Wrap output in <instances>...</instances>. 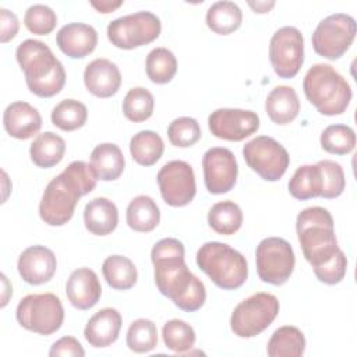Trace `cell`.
<instances>
[{
	"label": "cell",
	"instance_id": "cell-12",
	"mask_svg": "<svg viewBox=\"0 0 357 357\" xmlns=\"http://www.w3.org/2000/svg\"><path fill=\"white\" fill-rule=\"evenodd\" d=\"M243 156L248 167L266 181H278L287 170L290 156L275 138L258 135L243 146Z\"/></svg>",
	"mask_w": 357,
	"mask_h": 357
},
{
	"label": "cell",
	"instance_id": "cell-35",
	"mask_svg": "<svg viewBox=\"0 0 357 357\" xmlns=\"http://www.w3.org/2000/svg\"><path fill=\"white\" fill-rule=\"evenodd\" d=\"M52 123L63 131L81 128L88 119L86 106L75 99H64L57 103L50 114Z\"/></svg>",
	"mask_w": 357,
	"mask_h": 357
},
{
	"label": "cell",
	"instance_id": "cell-45",
	"mask_svg": "<svg viewBox=\"0 0 357 357\" xmlns=\"http://www.w3.org/2000/svg\"><path fill=\"white\" fill-rule=\"evenodd\" d=\"M18 28H20V22H18L17 15L7 8H0V40H1V43H7L11 39H14L18 32Z\"/></svg>",
	"mask_w": 357,
	"mask_h": 357
},
{
	"label": "cell",
	"instance_id": "cell-26",
	"mask_svg": "<svg viewBox=\"0 0 357 357\" xmlns=\"http://www.w3.org/2000/svg\"><path fill=\"white\" fill-rule=\"evenodd\" d=\"M64 139L52 131L38 134L29 146L31 160L42 169H49L60 163L64 158Z\"/></svg>",
	"mask_w": 357,
	"mask_h": 357
},
{
	"label": "cell",
	"instance_id": "cell-19",
	"mask_svg": "<svg viewBox=\"0 0 357 357\" xmlns=\"http://www.w3.org/2000/svg\"><path fill=\"white\" fill-rule=\"evenodd\" d=\"M66 294L73 307L89 310L98 304L102 286L98 275L89 268H78L71 272L66 283Z\"/></svg>",
	"mask_w": 357,
	"mask_h": 357
},
{
	"label": "cell",
	"instance_id": "cell-25",
	"mask_svg": "<svg viewBox=\"0 0 357 357\" xmlns=\"http://www.w3.org/2000/svg\"><path fill=\"white\" fill-rule=\"evenodd\" d=\"M91 165L99 180L113 181L124 172V155L121 149L112 142L99 144L91 152Z\"/></svg>",
	"mask_w": 357,
	"mask_h": 357
},
{
	"label": "cell",
	"instance_id": "cell-18",
	"mask_svg": "<svg viewBox=\"0 0 357 357\" xmlns=\"http://www.w3.org/2000/svg\"><path fill=\"white\" fill-rule=\"evenodd\" d=\"M59 49L71 59H84L98 45V32L92 25L71 22L61 26L56 35Z\"/></svg>",
	"mask_w": 357,
	"mask_h": 357
},
{
	"label": "cell",
	"instance_id": "cell-43",
	"mask_svg": "<svg viewBox=\"0 0 357 357\" xmlns=\"http://www.w3.org/2000/svg\"><path fill=\"white\" fill-rule=\"evenodd\" d=\"M347 271V258L342 250L337 251L328 262L315 266L314 273L317 279L325 284H337L343 280Z\"/></svg>",
	"mask_w": 357,
	"mask_h": 357
},
{
	"label": "cell",
	"instance_id": "cell-38",
	"mask_svg": "<svg viewBox=\"0 0 357 357\" xmlns=\"http://www.w3.org/2000/svg\"><path fill=\"white\" fill-rule=\"evenodd\" d=\"M127 346L134 353H148L158 344L156 325L146 318H138L128 326Z\"/></svg>",
	"mask_w": 357,
	"mask_h": 357
},
{
	"label": "cell",
	"instance_id": "cell-32",
	"mask_svg": "<svg viewBox=\"0 0 357 357\" xmlns=\"http://www.w3.org/2000/svg\"><path fill=\"white\" fill-rule=\"evenodd\" d=\"M322 177L317 165L300 166L289 181V192L300 201L321 197Z\"/></svg>",
	"mask_w": 357,
	"mask_h": 357
},
{
	"label": "cell",
	"instance_id": "cell-15",
	"mask_svg": "<svg viewBox=\"0 0 357 357\" xmlns=\"http://www.w3.org/2000/svg\"><path fill=\"white\" fill-rule=\"evenodd\" d=\"M204 181L211 194L229 192L238 174V166L234 153L223 146L209 148L202 156Z\"/></svg>",
	"mask_w": 357,
	"mask_h": 357
},
{
	"label": "cell",
	"instance_id": "cell-33",
	"mask_svg": "<svg viewBox=\"0 0 357 357\" xmlns=\"http://www.w3.org/2000/svg\"><path fill=\"white\" fill-rule=\"evenodd\" d=\"M208 223L218 234L231 236L243 223V212L233 201L216 202L208 212Z\"/></svg>",
	"mask_w": 357,
	"mask_h": 357
},
{
	"label": "cell",
	"instance_id": "cell-17",
	"mask_svg": "<svg viewBox=\"0 0 357 357\" xmlns=\"http://www.w3.org/2000/svg\"><path fill=\"white\" fill-rule=\"evenodd\" d=\"M17 269L20 276L32 286L47 283L57 269L54 252L45 245H31L18 258Z\"/></svg>",
	"mask_w": 357,
	"mask_h": 357
},
{
	"label": "cell",
	"instance_id": "cell-9",
	"mask_svg": "<svg viewBox=\"0 0 357 357\" xmlns=\"http://www.w3.org/2000/svg\"><path fill=\"white\" fill-rule=\"evenodd\" d=\"M160 20L151 11H137L119 17L107 25V39L119 49H135L159 38Z\"/></svg>",
	"mask_w": 357,
	"mask_h": 357
},
{
	"label": "cell",
	"instance_id": "cell-8",
	"mask_svg": "<svg viewBox=\"0 0 357 357\" xmlns=\"http://www.w3.org/2000/svg\"><path fill=\"white\" fill-rule=\"evenodd\" d=\"M279 312V300L271 293H255L243 300L230 317V328L238 337H254L264 332Z\"/></svg>",
	"mask_w": 357,
	"mask_h": 357
},
{
	"label": "cell",
	"instance_id": "cell-42",
	"mask_svg": "<svg viewBox=\"0 0 357 357\" xmlns=\"http://www.w3.org/2000/svg\"><path fill=\"white\" fill-rule=\"evenodd\" d=\"M24 24L35 35H49L57 25V15L49 6L33 4L25 11Z\"/></svg>",
	"mask_w": 357,
	"mask_h": 357
},
{
	"label": "cell",
	"instance_id": "cell-14",
	"mask_svg": "<svg viewBox=\"0 0 357 357\" xmlns=\"http://www.w3.org/2000/svg\"><path fill=\"white\" fill-rule=\"evenodd\" d=\"M158 184L163 201L170 206L188 205L197 192L195 176L190 163L184 160H172L158 172Z\"/></svg>",
	"mask_w": 357,
	"mask_h": 357
},
{
	"label": "cell",
	"instance_id": "cell-13",
	"mask_svg": "<svg viewBox=\"0 0 357 357\" xmlns=\"http://www.w3.org/2000/svg\"><path fill=\"white\" fill-rule=\"evenodd\" d=\"M269 60L280 78L296 77L304 63V38L301 32L294 26L279 28L269 42Z\"/></svg>",
	"mask_w": 357,
	"mask_h": 357
},
{
	"label": "cell",
	"instance_id": "cell-41",
	"mask_svg": "<svg viewBox=\"0 0 357 357\" xmlns=\"http://www.w3.org/2000/svg\"><path fill=\"white\" fill-rule=\"evenodd\" d=\"M317 166L321 170V177H322V191L321 197L326 199H332L339 197L346 187V178H344V172L342 166L329 159L319 160Z\"/></svg>",
	"mask_w": 357,
	"mask_h": 357
},
{
	"label": "cell",
	"instance_id": "cell-2",
	"mask_svg": "<svg viewBox=\"0 0 357 357\" xmlns=\"http://www.w3.org/2000/svg\"><path fill=\"white\" fill-rule=\"evenodd\" d=\"M98 180L92 165L82 160L71 162L46 185L39 204L40 219L49 226L66 225L73 218L78 199L89 194Z\"/></svg>",
	"mask_w": 357,
	"mask_h": 357
},
{
	"label": "cell",
	"instance_id": "cell-44",
	"mask_svg": "<svg viewBox=\"0 0 357 357\" xmlns=\"http://www.w3.org/2000/svg\"><path fill=\"white\" fill-rule=\"evenodd\" d=\"M50 357H82L85 356V350L81 346V343L73 337V336H63L59 340H56L50 350Z\"/></svg>",
	"mask_w": 357,
	"mask_h": 357
},
{
	"label": "cell",
	"instance_id": "cell-23",
	"mask_svg": "<svg viewBox=\"0 0 357 357\" xmlns=\"http://www.w3.org/2000/svg\"><path fill=\"white\" fill-rule=\"evenodd\" d=\"M84 223L89 233L95 236H107L117 227V206L105 197L93 198L85 205Z\"/></svg>",
	"mask_w": 357,
	"mask_h": 357
},
{
	"label": "cell",
	"instance_id": "cell-10",
	"mask_svg": "<svg viewBox=\"0 0 357 357\" xmlns=\"http://www.w3.org/2000/svg\"><path fill=\"white\" fill-rule=\"evenodd\" d=\"M356 21L351 15L335 13L321 20L312 33V47L317 54L328 59H340L356 36Z\"/></svg>",
	"mask_w": 357,
	"mask_h": 357
},
{
	"label": "cell",
	"instance_id": "cell-37",
	"mask_svg": "<svg viewBox=\"0 0 357 357\" xmlns=\"http://www.w3.org/2000/svg\"><path fill=\"white\" fill-rule=\"evenodd\" d=\"M321 146L332 155H347L356 146V134L346 124H331L321 134Z\"/></svg>",
	"mask_w": 357,
	"mask_h": 357
},
{
	"label": "cell",
	"instance_id": "cell-4",
	"mask_svg": "<svg viewBox=\"0 0 357 357\" xmlns=\"http://www.w3.org/2000/svg\"><path fill=\"white\" fill-rule=\"evenodd\" d=\"M297 237L304 258L312 268L328 262L340 250L332 215L321 206L303 209L296 220Z\"/></svg>",
	"mask_w": 357,
	"mask_h": 357
},
{
	"label": "cell",
	"instance_id": "cell-39",
	"mask_svg": "<svg viewBox=\"0 0 357 357\" xmlns=\"http://www.w3.org/2000/svg\"><path fill=\"white\" fill-rule=\"evenodd\" d=\"M165 346L174 353H185L194 347L195 332L190 324L181 319H170L163 325Z\"/></svg>",
	"mask_w": 357,
	"mask_h": 357
},
{
	"label": "cell",
	"instance_id": "cell-16",
	"mask_svg": "<svg viewBox=\"0 0 357 357\" xmlns=\"http://www.w3.org/2000/svg\"><path fill=\"white\" fill-rule=\"evenodd\" d=\"M211 132L225 141H243L259 128V117L252 110L216 109L208 117Z\"/></svg>",
	"mask_w": 357,
	"mask_h": 357
},
{
	"label": "cell",
	"instance_id": "cell-11",
	"mask_svg": "<svg viewBox=\"0 0 357 357\" xmlns=\"http://www.w3.org/2000/svg\"><path fill=\"white\" fill-rule=\"evenodd\" d=\"M257 272L262 282L282 286L293 273L296 258L289 241L280 237L264 238L255 251Z\"/></svg>",
	"mask_w": 357,
	"mask_h": 357
},
{
	"label": "cell",
	"instance_id": "cell-34",
	"mask_svg": "<svg viewBox=\"0 0 357 357\" xmlns=\"http://www.w3.org/2000/svg\"><path fill=\"white\" fill-rule=\"evenodd\" d=\"M145 70L148 78L155 84H167L177 71L176 56L166 47H155L146 56Z\"/></svg>",
	"mask_w": 357,
	"mask_h": 357
},
{
	"label": "cell",
	"instance_id": "cell-40",
	"mask_svg": "<svg viewBox=\"0 0 357 357\" xmlns=\"http://www.w3.org/2000/svg\"><path fill=\"white\" fill-rule=\"evenodd\" d=\"M201 127L192 117H177L167 127V137L172 145L177 148H188L201 138Z\"/></svg>",
	"mask_w": 357,
	"mask_h": 357
},
{
	"label": "cell",
	"instance_id": "cell-36",
	"mask_svg": "<svg viewBox=\"0 0 357 357\" xmlns=\"http://www.w3.org/2000/svg\"><path fill=\"white\" fill-rule=\"evenodd\" d=\"M153 95L142 86L131 88L123 100V113L130 121L134 123L148 120L153 113Z\"/></svg>",
	"mask_w": 357,
	"mask_h": 357
},
{
	"label": "cell",
	"instance_id": "cell-21",
	"mask_svg": "<svg viewBox=\"0 0 357 357\" xmlns=\"http://www.w3.org/2000/svg\"><path fill=\"white\" fill-rule=\"evenodd\" d=\"M4 130L17 139H28L33 137L42 127L39 112L26 102L10 103L3 114Z\"/></svg>",
	"mask_w": 357,
	"mask_h": 357
},
{
	"label": "cell",
	"instance_id": "cell-20",
	"mask_svg": "<svg viewBox=\"0 0 357 357\" xmlns=\"http://www.w3.org/2000/svg\"><path fill=\"white\" fill-rule=\"evenodd\" d=\"M84 84L92 95L103 99L110 98L117 93L121 85V74L113 61L99 57L85 67Z\"/></svg>",
	"mask_w": 357,
	"mask_h": 357
},
{
	"label": "cell",
	"instance_id": "cell-30",
	"mask_svg": "<svg viewBox=\"0 0 357 357\" xmlns=\"http://www.w3.org/2000/svg\"><path fill=\"white\" fill-rule=\"evenodd\" d=\"M103 276L107 284L114 290H128L138 279L134 262L124 255H110L102 265Z\"/></svg>",
	"mask_w": 357,
	"mask_h": 357
},
{
	"label": "cell",
	"instance_id": "cell-1",
	"mask_svg": "<svg viewBox=\"0 0 357 357\" xmlns=\"http://www.w3.org/2000/svg\"><path fill=\"white\" fill-rule=\"evenodd\" d=\"M184 254L181 241L162 238L153 245L151 261L155 266L153 275L158 290L180 310L194 312L204 305L206 290L204 283L188 269Z\"/></svg>",
	"mask_w": 357,
	"mask_h": 357
},
{
	"label": "cell",
	"instance_id": "cell-29",
	"mask_svg": "<svg viewBox=\"0 0 357 357\" xmlns=\"http://www.w3.org/2000/svg\"><path fill=\"white\" fill-rule=\"evenodd\" d=\"M205 21L212 32L218 35H230L240 28L243 13L233 1H216L208 8Z\"/></svg>",
	"mask_w": 357,
	"mask_h": 357
},
{
	"label": "cell",
	"instance_id": "cell-6",
	"mask_svg": "<svg viewBox=\"0 0 357 357\" xmlns=\"http://www.w3.org/2000/svg\"><path fill=\"white\" fill-rule=\"evenodd\" d=\"M197 265L223 290L241 287L248 276L245 257L226 243L208 241L197 251Z\"/></svg>",
	"mask_w": 357,
	"mask_h": 357
},
{
	"label": "cell",
	"instance_id": "cell-5",
	"mask_svg": "<svg viewBox=\"0 0 357 357\" xmlns=\"http://www.w3.org/2000/svg\"><path fill=\"white\" fill-rule=\"evenodd\" d=\"M304 93L321 114L337 116L346 112L351 100L349 82L329 64H314L303 81Z\"/></svg>",
	"mask_w": 357,
	"mask_h": 357
},
{
	"label": "cell",
	"instance_id": "cell-27",
	"mask_svg": "<svg viewBox=\"0 0 357 357\" xmlns=\"http://www.w3.org/2000/svg\"><path fill=\"white\" fill-rule=\"evenodd\" d=\"M126 220L130 229L139 233L152 231L160 222V211L148 195H137L127 206Z\"/></svg>",
	"mask_w": 357,
	"mask_h": 357
},
{
	"label": "cell",
	"instance_id": "cell-24",
	"mask_svg": "<svg viewBox=\"0 0 357 357\" xmlns=\"http://www.w3.org/2000/svg\"><path fill=\"white\" fill-rule=\"evenodd\" d=\"M265 110L275 124L284 126L291 123L300 112V100L296 91L287 85L275 86L265 100Z\"/></svg>",
	"mask_w": 357,
	"mask_h": 357
},
{
	"label": "cell",
	"instance_id": "cell-3",
	"mask_svg": "<svg viewBox=\"0 0 357 357\" xmlns=\"http://www.w3.org/2000/svg\"><path fill=\"white\" fill-rule=\"evenodd\" d=\"M28 89L39 98L57 95L66 84V71L50 47L36 39H25L15 50Z\"/></svg>",
	"mask_w": 357,
	"mask_h": 357
},
{
	"label": "cell",
	"instance_id": "cell-7",
	"mask_svg": "<svg viewBox=\"0 0 357 357\" xmlns=\"http://www.w3.org/2000/svg\"><path fill=\"white\" fill-rule=\"evenodd\" d=\"M15 318L22 328L47 336L61 328L64 308L53 293L28 294L18 303Z\"/></svg>",
	"mask_w": 357,
	"mask_h": 357
},
{
	"label": "cell",
	"instance_id": "cell-31",
	"mask_svg": "<svg viewBox=\"0 0 357 357\" xmlns=\"http://www.w3.org/2000/svg\"><path fill=\"white\" fill-rule=\"evenodd\" d=\"M165 145L162 137L151 130L137 132L130 141V152L132 159L141 166L155 165L163 155Z\"/></svg>",
	"mask_w": 357,
	"mask_h": 357
},
{
	"label": "cell",
	"instance_id": "cell-22",
	"mask_svg": "<svg viewBox=\"0 0 357 357\" xmlns=\"http://www.w3.org/2000/svg\"><path fill=\"white\" fill-rule=\"evenodd\" d=\"M121 329V315L116 308H102L86 322L84 336L93 347H107L114 343Z\"/></svg>",
	"mask_w": 357,
	"mask_h": 357
},
{
	"label": "cell",
	"instance_id": "cell-46",
	"mask_svg": "<svg viewBox=\"0 0 357 357\" xmlns=\"http://www.w3.org/2000/svg\"><path fill=\"white\" fill-rule=\"evenodd\" d=\"M121 4H123V1H121V0H119V1H107V0H102V1H91V6H92L93 8H96V11L103 13V14H107V13L114 11V10H116V8H119Z\"/></svg>",
	"mask_w": 357,
	"mask_h": 357
},
{
	"label": "cell",
	"instance_id": "cell-28",
	"mask_svg": "<svg viewBox=\"0 0 357 357\" xmlns=\"http://www.w3.org/2000/svg\"><path fill=\"white\" fill-rule=\"evenodd\" d=\"M305 350V337L297 326L284 325L278 328L266 347L271 357H300Z\"/></svg>",
	"mask_w": 357,
	"mask_h": 357
},
{
	"label": "cell",
	"instance_id": "cell-47",
	"mask_svg": "<svg viewBox=\"0 0 357 357\" xmlns=\"http://www.w3.org/2000/svg\"><path fill=\"white\" fill-rule=\"evenodd\" d=\"M248 6L254 10V13L265 14L269 13V10L275 6V1H248Z\"/></svg>",
	"mask_w": 357,
	"mask_h": 357
}]
</instances>
